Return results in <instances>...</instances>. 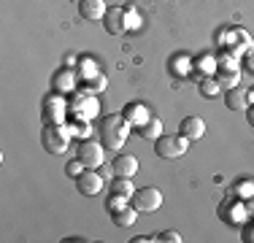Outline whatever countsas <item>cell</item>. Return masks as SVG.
<instances>
[{
  "label": "cell",
  "instance_id": "6da1fadb",
  "mask_svg": "<svg viewBox=\"0 0 254 243\" xmlns=\"http://www.w3.org/2000/svg\"><path fill=\"white\" fill-rule=\"evenodd\" d=\"M130 122L125 119V114L119 117V114H111V117L103 119V127H100V138H103V146H106L108 151H119L127 141V135H130Z\"/></svg>",
  "mask_w": 254,
  "mask_h": 243
},
{
  "label": "cell",
  "instance_id": "7a4b0ae2",
  "mask_svg": "<svg viewBox=\"0 0 254 243\" xmlns=\"http://www.w3.org/2000/svg\"><path fill=\"white\" fill-rule=\"evenodd\" d=\"M154 151H157V157H162V160H176V157L190 151V138H184L181 132L179 135H165V132H162V135L154 141Z\"/></svg>",
  "mask_w": 254,
  "mask_h": 243
},
{
  "label": "cell",
  "instance_id": "3957f363",
  "mask_svg": "<svg viewBox=\"0 0 254 243\" xmlns=\"http://www.w3.org/2000/svg\"><path fill=\"white\" fill-rule=\"evenodd\" d=\"M41 143L49 154H63L68 151V143H70V130L63 124H46L44 132H41Z\"/></svg>",
  "mask_w": 254,
  "mask_h": 243
},
{
  "label": "cell",
  "instance_id": "277c9868",
  "mask_svg": "<svg viewBox=\"0 0 254 243\" xmlns=\"http://www.w3.org/2000/svg\"><path fill=\"white\" fill-rule=\"evenodd\" d=\"M219 214H222V219H225L227 224H233V227H244V224L252 219L249 211H246V200H238V197H233V194L222 203Z\"/></svg>",
  "mask_w": 254,
  "mask_h": 243
},
{
  "label": "cell",
  "instance_id": "5b68a950",
  "mask_svg": "<svg viewBox=\"0 0 254 243\" xmlns=\"http://www.w3.org/2000/svg\"><path fill=\"white\" fill-rule=\"evenodd\" d=\"M132 208L135 211H146V214H152L162 205V192L157 189V186H143V189H135L132 194Z\"/></svg>",
  "mask_w": 254,
  "mask_h": 243
},
{
  "label": "cell",
  "instance_id": "8992f818",
  "mask_svg": "<svg viewBox=\"0 0 254 243\" xmlns=\"http://www.w3.org/2000/svg\"><path fill=\"white\" fill-rule=\"evenodd\" d=\"M216 81H219L222 89L238 87L241 70H238V62H235V57H222V62L216 65Z\"/></svg>",
  "mask_w": 254,
  "mask_h": 243
},
{
  "label": "cell",
  "instance_id": "52a82bcc",
  "mask_svg": "<svg viewBox=\"0 0 254 243\" xmlns=\"http://www.w3.org/2000/svg\"><path fill=\"white\" fill-rule=\"evenodd\" d=\"M106 146L98 143V141H84L81 146H78V160L84 162L89 170H98L103 162H106Z\"/></svg>",
  "mask_w": 254,
  "mask_h": 243
},
{
  "label": "cell",
  "instance_id": "ba28073f",
  "mask_svg": "<svg viewBox=\"0 0 254 243\" xmlns=\"http://www.w3.org/2000/svg\"><path fill=\"white\" fill-rule=\"evenodd\" d=\"M76 186H78V192L84 194V197H95V194H100L103 192V176L100 173H81L76 179Z\"/></svg>",
  "mask_w": 254,
  "mask_h": 243
},
{
  "label": "cell",
  "instance_id": "9c48e42d",
  "mask_svg": "<svg viewBox=\"0 0 254 243\" xmlns=\"http://www.w3.org/2000/svg\"><path fill=\"white\" fill-rule=\"evenodd\" d=\"M70 114L76 119H92L98 114V103L92 97H84V95H76L73 103H70Z\"/></svg>",
  "mask_w": 254,
  "mask_h": 243
},
{
  "label": "cell",
  "instance_id": "30bf717a",
  "mask_svg": "<svg viewBox=\"0 0 254 243\" xmlns=\"http://www.w3.org/2000/svg\"><path fill=\"white\" fill-rule=\"evenodd\" d=\"M65 111H68V106H65L60 97H49L46 106H44V122L46 124H63Z\"/></svg>",
  "mask_w": 254,
  "mask_h": 243
},
{
  "label": "cell",
  "instance_id": "8fae6325",
  "mask_svg": "<svg viewBox=\"0 0 254 243\" xmlns=\"http://www.w3.org/2000/svg\"><path fill=\"white\" fill-rule=\"evenodd\" d=\"M179 132L184 138H190V141H197V138L205 135V122L200 117H187V119H181Z\"/></svg>",
  "mask_w": 254,
  "mask_h": 243
},
{
  "label": "cell",
  "instance_id": "7c38bea8",
  "mask_svg": "<svg viewBox=\"0 0 254 243\" xmlns=\"http://www.w3.org/2000/svg\"><path fill=\"white\" fill-rule=\"evenodd\" d=\"M106 3L103 0H81L78 3V14L84 16L87 22H98V19H103L106 16Z\"/></svg>",
  "mask_w": 254,
  "mask_h": 243
},
{
  "label": "cell",
  "instance_id": "4fadbf2b",
  "mask_svg": "<svg viewBox=\"0 0 254 243\" xmlns=\"http://www.w3.org/2000/svg\"><path fill=\"white\" fill-rule=\"evenodd\" d=\"M125 119L130 122L132 127H143L152 119V114H149V108L143 106V103H130V106L125 108Z\"/></svg>",
  "mask_w": 254,
  "mask_h": 243
},
{
  "label": "cell",
  "instance_id": "5bb4252c",
  "mask_svg": "<svg viewBox=\"0 0 254 243\" xmlns=\"http://www.w3.org/2000/svg\"><path fill=\"white\" fill-rule=\"evenodd\" d=\"M111 170L117 176H127V179H132V176L138 173V160L132 154H119L117 160L111 162Z\"/></svg>",
  "mask_w": 254,
  "mask_h": 243
},
{
  "label": "cell",
  "instance_id": "9a60e30c",
  "mask_svg": "<svg viewBox=\"0 0 254 243\" xmlns=\"http://www.w3.org/2000/svg\"><path fill=\"white\" fill-rule=\"evenodd\" d=\"M225 103H227L230 111H246V108H249V97H246V89H241V87L227 89V92H225Z\"/></svg>",
  "mask_w": 254,
  "mask_h": 243
},
{
  "label": "cell",
  "instance_id": "2e32d148",
  "mask_svg": "<svg viewBox=\"0 0 254 243\" xmlns=\"http://www.w3.org/2000/svg\"><path fill=\"white\" fill-rule=\"evenodd\" d=\"M122 16H125V8H108V11H106V30H108L111 35H122V33H125Z\"/></svg>",
  "mask_w": 254,
  "mask_h": 243
},
{
  "label": "cell",
  "instance_id": "e0dca14e",
  "mask_svg": "<svg viewBox=\"0 0 254 243\" xmlns=\"http://www.w3.org/2000/svg\"><path fill=\"white\" fill-rule=\"evenodd\" d=\"M111 194L130 200L132 194H135V186H132V181L127 179V176H117V179H114V184H111Z\"/></svg>",
  "mask_w": 254,
  "mask_h": 243
},
{
  "label": "cell",
  "instance_id": "ac0fdd59",
  "mask_svg": "<svg viewBox=\"0 0 254 243\" xmlns=\"http://www.w3.org/2000/svg\"><path fill=\"white\" fill-rule=\"evenodd\" d=\"M114 214V224L117 227H130V224H135V214L138 211L135 208H130V205H122V208H117V211H111Z\"/></svg>",
  "mask_w": 254,
  "mask_h": 243
},
{
  "label": "cell",
  "instance_id": "d6986e66",
  "mask_svg": "<svg viewBox=\"0 0 254 243\" xmlns=\"http://www.w3.org/2000/svg\"><path fill=\"white\" fill-rule=\"evenodd\" d=\"M138 130H141V138H146V141H157V138L162 135V122L157 117H152L143 127H138Z\"/></svg>",
  "mask_w": 254,
  "mask_h": 243
},
{
  "label": "cell",
  "instance_id": "ffe728a7",
  "mask_svg": "<svg viewBox=\"0 0 254 243\" xmlns=\"http://www.w3.org/2000/svg\"><path fill=\"white\" fill-rule=\"evenodd\" d=\"M54 87H57V92H73L76 87V76L70 70H63L54 76Z\"/></svg>",
  "mask_w": 254,
  "mask_h": 243
},
{
  "label": "cell",
  "instance_id": "44dd1931",
  "mask_svg": "<svg viewBox=\"0 0 254 243\" xmlns=\"http://www.w3.org/2000/svg\"><path fill=\"white\" fill-rule=\"evenodd\" d=\"M230 194H233V197H238V200H249L252 194H254V181H238V184L230 189Z\"/></svg>",
  "mask_w": 254,
  "mask_h": 243
},
{
  "label": "cell",
  "instance_id": "7402d4cb",
  "mask_svg": "<svg viewBox=\"0 0 254 243\" xmlns=\"http://www.w3.org/2000/svg\"><path fill=\"white\" fill-rule=\"evenodd\" d=\"M219 92H222V87H219L216 78H203V81H200V95L203 97H216Z\"/></svg>",
  "mask_w": 254,
  "mask_h": 243
},
{
  "label": "cell",
  "instance_id": "603a6c76",
  "mask_svg": "<svg viewBox=\"0 0 254 243\" xmlns=\"http://www.w3.org/2000/svg\"><path fill=\"white\" fill-rule=\"evenodd\" d=\"M84 168H87V165H84V162H81V160H78V157H76V160H70L68 165H65V173H68L70 179H78V176L84 173Z\"/></svg>",
  "mask_w": 254,
  "mask_h": 243
},
{
  "label": "cell",
  "instance_id": "cb8c5ba5",
  "mask_svg": "<svg viewBox=\"0 0 254 243\" xmlns=\"http://www.w3.org/2000/svg\"><path fill=\"white\" fill-rule=\"evenodd\" d=\"M216 65H219V62H216L214 57H208V54H205V57H200V70H203V73H216Z\"/></svg>",
  "mask_w": 254,
  "mask_h": 243
},
{
  "label": "cell",
  "instance_id": "d4e9b609",
  "mask_svg": "<svg viewBox=\"0 0 254 243\" xmlns=\"http://www.w3.org/2000/svg\"><path fill=\"white\" fill-rule=\"evenodd\" d=\"M154 241H165V243L171 241V243H181V235L176 233V230H165V233H160Z\"/></svg>",
  "mask_w": 254,
  "mask_h": 243
},
{
  "label": "cell",
  "instance_id": "484cf974",
  "mask_svg": "<svg viewBox=\"0 0 254 243\" xmlns=\"http://www.w3.org/2000/svg\"><path fill=\"white\" fill-rule=\"evenodd\" d=\"M87 84H89V89H95V92H100V89H106V76H100V73H98V76H92Z\"/></svg>",
  "mask_w": 254,
  "mask_h": 243
},
{
  "label": "cell",
  "instance_id": "4316f807",
  "mask_svg": "<svg viewBox=\"0 0 254 243\" xmlns=\"http://www.w3.org/2000/svg\"><path fill=\"white\" fill-rule=\"evenodd\" d=\"M81 76H84V81H89L92 76H98V68H95L92 60H84V73H81Z\"/></svg>",
  "mask_w": 254,
  "mask_h": 243
},
{
  "label": "cell",
  "instance_id": "83f0119b",
  "mask_svg": "<svg viewBox=\"0 0 254 243\" xmlns=\"http://www.w3.org/2000/svg\"><path fill=\"white\" fill-rule=\"evenodd\" d=\"M241 235H244L246 243H254V222H246L244 230H241Z\"/></svg>",
  "mask_w": 254,
  "mask_h": 243
},
{
  "label": "cell",
  "instance_id": "f1b7e54d",
  "mask_svg": "<svg viewBox=\"0 0 254 243\" xmlns=\"http://www.w3.org/2000/svg\"><path fill=\"white\" fill-rule=\"evenodd\" d=\"M190 68H192V62H190L187 57H179V60H176V73H187Z\"/></svg>",
  "mask_w": 254,
  "mask_h": 243
},
{
  "label": "cell",
  "instance_id": "f546056e",
  "mask_svg": "<svg viewBox=\"0 0 254 243\" xmlns=\"http://www.w3.org/2000/svg\"><path fill=\"white\" fill-rule=\"evenodd\" d=\"M246 122H249V124L254 127V106H249V108H246Z\"/></svg>",
  "mask_w": 254,
  "mask_h": 243
},
{
  "label": "cell",
  "instance_id": "4dcf8cb0",
  "mask_svg": "<svg viewBox=\"0 0 254 243\" xmlns=\"http://www.w3.org/2000/svg\"><path fill=\"white\" fill-rule=\"evenodd\" d=\"M246 211H249V216L254 219V194H252L249 200H246Z\"/></svg>",
  "mask_w": 254,
  "mask_h": 243
},
{
  "label": "cell",
  "instance_id": "1f68e13d",
  "mask_svg": "<svg viewBox=\"0 0 254 243\" xmlns=\"http://www.w3.org/2000/svg\"><path fill=\"white\" fill-rule=\"evenodd\" d=\"M246 62H249V68L254 70V52H249V57H246Z\"/></svg>",
  "mask_w": 254,
  "mask_h": 243
},
{
  "label": "cell",
  "instance_id": "d6a6232c",
  "mask_svg": "<svg viewBox=\"0 0 254 243\" xmlns=\"http://www.w3.org/2000/svg\"><path fill=\"white\" fill-rule=\"evenodd\" d=\"M246 97H249V106H254V89H249V92H246Z\"/></svg>",
  "mask_w": 254,
  "mask_h": 243
}]
</instances>
